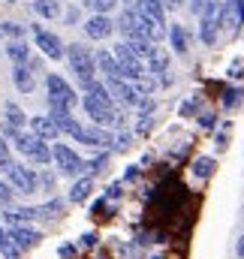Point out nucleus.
<instances>
[{"instance_id": "nucleus-1", "label": "nucleus", "mask_w": 244, "mask_h": 259, "mask_svg": "<svg viewBox=\"0 0 244 259\" xmlns=\"http://www.w3.org/2000/svg\"><path fill=\"white\" fill-rule=\"evenodd\" d=\"M66 61L72 66V72L78 75L82 88H88V84L94 81V75H97V58H94V52H91L88 46H82V42L66 46Z\"/></svg>"}, {"instance_id": "nucleus-2", "label": "nucleus", "mask_w": 244, "mask_h": 259, "mask_svg": "<svg viewBox=\"0 0 244 259\" xmlns=\"http://www.w3.org/2000/svg\"><path fill=\"white\" fill-rule=\"evenodd\" d=\"M12 145H15V151L18 154H24L27 160H33V163H49L52 160V148L46 145V139H39L36 133H15L12 136Z\"/></svg>"}, {"instance_id": "nucleus-3", "label": "nucleus", "mask_w": 244, "mask_h": 259, "mask_svg": "<svg viewBox=\"0 0 244 259\" xmlns=\"http://www.w3.org/2000/svg\"><path fill=\"white\" fill-rule=\"evenodd\" d=\"M46 88H49V106H52V109H63V112H69V109L75 106V100H78L75 91L63 81L61 75H55V72L46 75Z\"/></svg>"}, {"instance_id": "nucleus-4", "label": "nucleus", "mask_w": 244, "mask_h": 259, "mask_svg": "<svg viewBox=\"0 0 244 259\" xmlns=\"http://www.w3.org/2000/svg\"><path fill=\"white\" fill-rule=\"evenodd\" d=\"M52 160L58 163V172H63V175H69V178H75V175H82L88 166H85V160L69 148V145H52Z\"/></svg>"}, {"instance_id": "nucleus-5", "label": "nucleus", "mask_w": 244, "mask_h": 259, "mask_svg": "<svg viewBox=\"0 0 244 259\" xmlns=\"http://www.w3.org/2000/svg\"><path fill=\"white\" fill-rule=\"evenodd\" d=\"M6 175H9V184L18 190V193H36V187H39V178H36V172H30L27 166H18V163H9V169H6Z\"/></svg>"}, {"instance_id": "nucleus-6", "label": "nucleus", "mask_w": 244, "mask_h": 259, "mask_svg": "<svg viewBox=\"0 0 244 259\" xmlns=\"http://www.w3.org/2000/svg\"><path fill=\"white\" fill-rule=\"evenodd\" d=\"M33 39H36L39 52H43L46 58H52V61H61L63 55H66L61 36H58V33H52V30H46V27H33Z\"/></svg>"}, {"instance_id": "nucleus-7", "label": "nucleus", "mask_w": 244, "mask_h": 259, "mask_svg": "<svg viewBox=\"0 0 244 259\" xmlns=\"http://www.w3.org/2000/svg\"><path fill=\"white\" fill-rule=\"evenodd\" d=\"M106 88H109V94H112V100L115 103H121L127 109H136V103H139V91H136V84H127V78H106Z\"/></svg>"}, {"instance_id": "nucleus-8", "label": "nucleus", "mask_w": 244, "mask_h": 259, "mask_svg": "<svg viewBox=\"0 0 244 259\" xmlns=\"http://www.w3.org/2000/svg\"><path fill=\"white\" fill-rule=\"evenodd\" d=\"M75 139H78L82 145H88V148H112V142H115V133L97 124V127H78Z\"/></svg>"}, {"instance_id": "nucleus-9", "label": "nucleus", "mask_w": 244, "mask_h": 259, "mask_svg": "<svg viewBox=\"0 0 244 259\" xmlns=\"http://www.w3.org/2000/svg\"><path fill=\"white\" fill-rule=\"evenodd\" d=\"M244 24V0H223L220 3V27L238 30Z\"/></svg>"}, {"instance_id": "nucleus-10", "label": "nucleus", "mask_w": 244, "mask_h": 259, "mask_svg": "<svg viewBox=\"0 0 244 259\" xmlns=\"http://www.w3.org/2000/svg\"><path fill=\"white\" fill-rule=\"evenodd\" d=\"M9 238L21 247V250H30V247H36L39 241H43V235L36 232V229H30V226H24V223H18V226H9Z\"/></svg>"}, {"instance_id": "nucleus-11", "label": "nucleus", "mask_w": 244, "mask_h": 259, "mask_svg": "<svg viewBox=\"0 0 244 259\" xmlns=\"http://www.w3.org/2000/svg\"><path fill=\"white\" fill-rule=\"evenodd\" d=\"M85 33H88V39H106V36H112V18L109 15H91L85 21Z\"/></svg>"}, {"instance_id": "nucleus-12", "label": "nucleus", "mask_w": 244, "mask_h": 259, "mask_svg": "<svg viewBox=\"0 0 244 259\" xmlns=\"http://www.w3.org/2000/svg\"><path fill=\"white\" fill-rule=\"evenodd\" d=\"M27 124H30V133H36V136H39V139H46V142H49V139H55V136L61 133L58 124L52 121V115H36V118H30Z\"/></svg>"}, {"instance_id": "nucleus-13", "label": "nucleus", "mask_w": 244, "mask_h": 259, "mask_svg": "<svg viewBox=\"0 0 244 259\" xmlns=\"http://www.w3.org/2000/svg\"><path fill=\"white\" fill-rule=\"evenodd\" d=\"M97 69H103L106 78H121V64L115 58V52H97Z\"/></svg>"}, {"instance_id": "nucleus-14", "label": "nucleus", "mask_w": 244, "mask_h": 259, "mask_svg": "<svg viewBox=\"0 0 244 259\" xmlns=\"http://www.w3.org/2000/svg\"><path fill=\"white\" fill-rule=\"evenodd\" d=\"M6 58L12 61V66H24V64H30V49H27L21 39H12V42L6 46Z\"/></svg>"}, {"instance_id": "nucleus-15", "label": "nucleus", "mask_w": 244, "mask_h": 259, "mask_svg": "<svg viewBox=\"0 0 244 259\" xmlns=\"http://www.w3.org/2000/svg\"><path fill=\"white\" fill-rule=\"evenodd\" d=\"M12 81H15V88L21 91V94H30L33 91V75H30V66L24 64V66H12Z\"/></svg>"}, {"instance_id": "nucleus-16", "label": "nucleus", "mask_w": 244, "mask_h": 259, "mask_svg": "<svg viewBox=\"0 0 244 259\" xmlns=\"http://www.w3.org/2000/svg\"><path fill=\"white\" fill-rule=\"evenodd\" d=\"M61 214H63V199H49L46 205L33 208V217H36V220H55V217H61Z\"/></svg>"}, {"instance_id": "nucleus-17", "label": "nucleus", "mask_w": 244, "mask_h": 259, "mask_svg": "<svg viewBox=\"0 0 244 259\" xmlns=\"http://www.w3.org/2000/svg\"><path fill=\"white\" fill-rule=\"evenodd\" d=\"M33 12L39 18H58L61 15V0H33Z\"/></svg>"}, {"instance_id": "nucleus-18", "label": "nucleus", "mask_w": 244, "mask_h": 259, "mask_svg": "<svg viewBox=\"0 0 244 259\" xmlns=\"http://www.w3.org/2000/svg\"><path fill=\"white\" fill-rule=\"evenodd\" d=\"M145 61H148V69H151L154 75H160V72H166V69H169V55H166V52H160L157 46H154V52H151Z\"/></svg>"}, {"instance_id": "nucleus-19", "label": "nucleus", "mask_w": 244, "mask_h": 259, "mask_svg": "<svg viewBox=\"0 0 244 259\" xmlns=\"http://www.w3.org/2000/svg\"><path fill=\"white\" fill-rule=\"evenodd\" d=\"M91 190H94V181L91 178H78L72 184V190H69V202H85L91 196Z\"/></svg>"}, {"instance_id": "nucleus-20", "label": "nucleus", "mask_w": 244, "mask_h": 259, "mask_svg": "<svg viewBox=\"0 0 244 259\" xmlns=\"http://www.w3.org/2000/svg\"><path fill=\"white\" fill-rule=\"evenodd\" d=\"M3 115H6V124L15 130H21L24 124H27V118H24V112L15 106V103H6V109H3Z\"/></svg>"}, {"instance_id": "nucleus-21", "label": "nucleus", "mask_w": 244, "mask_h": 259, "mask_svg": "<svg viewBox=\"0 0 244 259\" xmlns=\"http://www.w3.org/2000/svg\"><path fill=\"white\" fill-rule=\"evenodd\" d=\"M214 169H217V163H214L211 157H199V160L193 163V175H196V178H208Z\"/></svg>"}, {"instance_id": "nucleus-22", "label": "nucleus", "mask_w": 244, "mask_h": 259, "mask_svg": "<svg viewBox=\"0 0 244 259\" xmlns=\"http://www.w3.org/2000/svg\"><path fill=\"white\" fill-rule=\"evenodd\" d=\"M169 36H172V49L184 55V52H187V33H184L181 24H172V27H169Z\"/></svg>"}, {"instance_id": "nucleus-23", "label": "nucleus", "mask_w": 244, "mask_h": 259, "mask_svg": "<svg viewBox=\"0 0 244 259\" xmlns=\"http://www.w3.org/2000/svg\"><path fill=\"white\" fill-rule=\"evenodd\" d=\"M115 3H118V0H85V6H88L94 15H106V12H112Z\"/></svg>"}, {"instance_id": "nucleus-24", "label": "nucleus", "mask_w": 244, "mask_h": 259, "mask_svg": "<svg viewBox=\"0 0 244 259\" xmlns=\"http://www.w3.org/2000/svg\"><path fill=\"white\" fill-rule=\"evenodd\" d=\"M85 166H88V172H91V175H100V172L109 166V154H97V157H94L91 163H85Z\"/></svg>"}, {"instance_id": "nucleus-25", "label": "nucleus", "mask_w": 244, "mask_h": 259, "mask_svg": "<svg viewBox=\"0 0 244 259\" xmlns=\"http://www.w3.org/2000/svg\"><path fill=\"white\" fill-rule=\"evenodd\" d=\"M241 97H244L241 88H235V91H226V94H223V106H226V109H238V106H241Z\"/></svg>"}, {"instance_id": "nucleus-26", "label": "nucleus", "mask_w": 244, "mask_h": 259, "mask_svg": "<svg viewBox=\"0 0 244 259\" xmlns=\"http://www.w3.org/2000/svg\"><path fill=\"white\" fill-rule=\"evenodd\" d=\"M133 84H136V91H139V94H151V91L157 88V81H154V78H148V72H142Z\"/></svg>"}, {"instance_id": "nucleus-27", "label": "nucleus", "mask_w": 244, "mask_h": 259, "mask_svg": "<svg viewBox=\"0 0 244 259\" xmlns=\"http://www.w3.org/2000/svg\"><path fill=\"white\" fill-rule=\"evenodd\" d=\"M154 109H157V103H154L148 94H142V97H139V103H136V112H139V115H151Z\"/></svg>"}, {"instance_id": "nucleus-28", "label": "nucleus", "mask_w": 244, "mask_h": 259, "mask_svg": "<svg viewBox=\"0 0 244 259\" xmlns=\"http://www.w3.org/2000/svg\"><path fill=\"white\" fill-rule=\"evenodd\" d=\"M21 33H24L21 24H12V21H3V24H0V36H12V39H18Z\"/></svg>"}, {"instance_id": "nucleus-29", "label": "nucleus", "mask_w": 244, "mask_h": 259, "mask_svg": "<svg viewBox=\"0 0 244 259\" xmlns=\"http://www.w3.org/2000/svg\"><path fill=\"white\" fill-rule=\"evenodd\" d=\"M130 142H133V136H130V133H115L112 148H115V151H127V148H130Z\"/></svg>"}, {"instance_id": "nucleus-30", "label": "nucleus", "mask_w": 244, "mask_h": 259, "mask_svg": "<svg viewBox=\"0 0 244 259\" xmlns=\"http://www.w3.org/2000/svg\"><path fill=\"white\" fill-rule=\"evenodd\" d=\"M12 202V184H6V181H0V205L6 208Z\"/></svg>"}, {"instance_id": "nucleus-31", "label": "nucleus", "mask_w": 244, "mask_h": 259, "mask_svg": "<svg viewBox=\"0 0 244 259\" xmlns=\"http://www.w3.org/2000/svg\"><path fill=\"white\" fill-rule=\"evenodd\" d=\"M9 163H12V160H9V148H6V142L0 139V172H6Z\"/></svg>"}, {"instance_id": "nucleus-32", "label": "nucleus", "mask_w": 244, "mask_h": 259, "mask_svg": "<svg viewBox=\"0 0 244 259\" xmlns=\"http://www.w3.org/2000/svg\"><path fill=\"white\" fill-rule=\"evenodd\" d=\"M199 106H202L199 100H190V103H184V106H181V115H196V112H199Z\"/></svg>"}, {"instance_id": "nucleus-33", "label": "nucleus", "mask_w": 244, "mask_h": 259, "mask_svg": "<svg viewBox=\"0 0 244 259\" xmlns=\"http://www.w3.org/2000/svg\"><path fill=\"white\" fill-rule=\"evenodd\" d=\"M229 75H232V78H241V75H244V64H241V61H235V64L229 66Z\"/></svg>"}, {"instance_id": "nucleus-34", "label": "nucleus", "mask_w": 244, "mask_h": 259, "mask_svg": "<svg viewBox=\"0 0 244 259\" xmlns=\"http://www.w3.org/2000/svg\"><path fill=\"white\" fill-rule=\"evenodd\" d=\"M199 124H202L205 130H211V127H214V112H208V115H202V118H199Z\"/></svg>"}, {"instance_id": "nucleus-35", "label": "nucleus", "mask_w": 244, "mask_h": 259, "mask_svg": "<svg viewBox=\"0 0 244 259\" xmlns=\"http://www.w3.org/2000/svg\"><path fill=\"white\" fill-rule=\"evenodd\" d=\"M39 184H43L46 190H52V187H55V175H43V178H39Z\"/></svg>"}, {"instance_id": "nucleus-36", "label": "nucleus", "mask_w": 244, "mask_h": 259, "mask_svg": "<svg viewBox=\"0 0 244 259\" xmlns=\"http://www.w3.org/2000/svg\"><path fill=\"white\" fill-rule=\"evenodd\" d=\"M94 244H97V235H94V232H88V235L82 238V247H94Z\"/></svg>"}, {"instance_id": "nucleus-37", "label": "nucleus", "mask_w": 244, "mask_h": 259, "mask_svg": "<svg viewBox=\"0 0 244 259\" xmlns=\"http://www.w3.org/2000/svg\"><path fill=\"white\" fill-rule=\"evenodd\" d=\"M202 6H205V0H190V9L193 12H202Z\"/></svg>"}, {"instance_id": "nucleus-38", "label": "nucleus", "mask_w": 244, "mask_h": 259, "mask_svg": "<svg viewBox=\"0 0 244 259\" xmlns=\"http://www.w3.org/2000/svg\"><path fill=\"white\" fill-rule=\"evenodd\" d=\"M181 3H184V0H163V6H166V9H178Z\"/></svg>"}, {"instance_id": "nucleus-39", "label": "nucleus", "mask_w": 244, "mask_h": 259, "mask_svg": "<svg viewBox=\"0 0 244 259\" xmlns=\"http://www.w3.org/2000/svg\"><path fill=\"white\" fill-rule=\"evenodd\" d=\"M106 196H109V199H118V196H121V187H118V184H115V187H109V193H106Z\"/></svg>"}, {"instance_id": "nucleus-40", "label": "nucleus", "mask_w": 244, "mask_h": 259, "mask_svg": "<svg viewBox=\"0 0 244 259\" xmlns=\"http://www.w3.org/2000/svg\"><path fill=\"white\" fill-rule=\"evenodd\" d=\"M72 253H75V247H69V244H66V247H61V256L63 259H69Z\"/></svg>"}, {"instance_id": "nucleus-41", "label": "nucleus", "mask_w": 244, "mask_h": 259, "mask_svg": "<svg viewBox=\"0 0 244 259\" xmlns=\"http://www.w3.org/2000/svg\"><path fill=\"white\" fill-rule=\"evenodd\" d=\"M136 175H139V169H136V166H130V169H127V181H133Z\"/></svg>"}, {"instance_id": "nucleus-42", "label": "nucleus", "mask_w": 244, "mask_h": 259, "mask_svg": "<svg viewBox=\"0 0 244 259\" xmlns=\"http://www.w3.org/2000/svg\"><path fill=\"white\" fill-rule=\"evenodd\" d=\"M238 253H241V256H244V238H241V241H238Z\"/></svg>"}, {"instance_id": "nucleus-43", "label": "nucleus", "mask_w": 244, "mask_h": 259, "mask_svg": "<svg viewBox=\"0 0 244 259\" xmlns=\"http://www.w3.org/2000/svg\"><path fill=\"white\" fill-rule=\"evenodd\" d=\"M151 3H160V6H163V0H151Z\"/></svg>"}, {"instance_id": "nucleus-44", "label": "nucleus", "mask_w": 244, "mask_h": 259, "mask_svg": "<svg viewBox=\"0 0 244 259\" xmlns=\"http://www.w3.org/2000/svg\"><path fill=\"white\" fill-rule=\"evenodd\" d=\"M9 3H15V0H9Z\"/></svg>"}]
</instances>
